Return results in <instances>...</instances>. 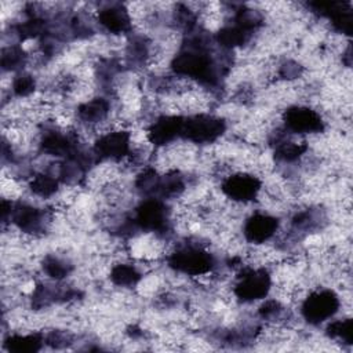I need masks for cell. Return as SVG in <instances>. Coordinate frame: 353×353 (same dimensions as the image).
Returning a JSON list of instances; mask_svg holds the SVG:
<instances>
[{
    "label": "cell",
    "instance_id": "2",
    "mask_svg": "<svg viewBox=\"0 0 353 353\" xmlns=\"http://www.w3.org/2000/svg\"><path fill=\"white\" fill-rule=\"evenodd\" d=\"M285 124L294 134L320 132L321 117L309 108H291L285 112Z\"/></svg>",
    "mask_w": 353,
    "mask_h": 353
},
{
    "label": "cell",
    "instance_id": "1",
    "mask_svg": "<svg viewBox=\"0 0 353 353\" xmlns=\"http://www.w3.org/2000/svg\"><path fill=\"white\" fill-rule=\"evenodd\" d=\"M339 301L331 291H317L303 299L302 314L310 323H321L338 312Z\"/></svg>",
    "mask_w": 353,
    "mask_h": 353
},
{
    "label": "cell",
    "instance_id": "3",
    "mask_svg": "<svg viewBox=\"0 0 353 353\" xmlns=\"http://www.w3.org/2000/svg\"><path fill=\"white\" fill-rule=\"evenodd\" d=\"M279 228L277 219L269 214H252L244 226L245 239L255 244L265 243L269 237H272Z\"/></svg>",
    "mask_w": 353,
    "mask_h": 353
}]
</instances>
